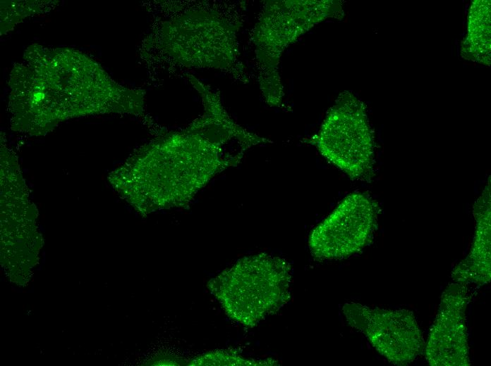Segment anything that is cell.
I'll return each mask as SVG.
<instances>
[{
	"label": "cell",
	"mask_w": 491,
	"mask_h": 366,
	"mask_svg": "<svg viewBox=\"0 0 491 366\" xmlns=\"http://www.w3.org/2000/svg\"><path fill=\"white\" fill-rule=\"evenodd\" d=\"M311 142L353 179L373 175L375 141L364 103L348 92L337 98Z\"/></svg>",
	"instance_id": "cell-2"
},
{
	"label": "cell",
	"mask_w": 491,
	"mask_h": 366,
	"mask_svg": "<svg viewBox=\"0 0 491 366\" xmlns=\"http://www.w3.org/2000/svg\"><path fill=\"white\" fill-rule=\"evenodd\" d=\"M348 324L365 336L373 348L391 363L412 362L425 343L413 312L386 310L348 303L342 308Z\"/></svg>",
	"instance_id": "cell-3"
},
{
	"label": "cell",
	"mask_w": 491,
	"mask_h": 366,
	"mask_svg": "<svg viewBox=\"0 0 491 366\" xmlns=\"http://www.w3.org/2000/svg\"><path fill=\"white\" fill-rule=\"evenodd\" d=\"M291 280V267L286 260L259 254L243 258L222 273L216 290L228 315L250 326L289 301Z\"/></svg>",
	"instance_id": "cell-1"
},
{
	"label": "cell",
	"mask_w": 491,
	"mask_h": 366,
	"mask_svg": "<svg viewBox=\"0 0 491 366\" xmlns=\"http://www.w3.org/2000/svg\"><path fill=\"white\" fill-rule=\"evenodd\" d=\"M490 1H473L468 13L467 33L461 44V56L490 65Z\"/></svg>",
	"instance_id": "cell-7"
},
{
	"label": "cell",
	"mask_w": 491,
	"mask_h": 366,
	"mask_svg": "<svg viewBox=\"0 0 491 366\" xmlns=\"http://www.w3.org/2000/svg\"><path fill=\"white\" fill-rule=\"evenodd\" d=\"M377 206L368 195L353 193L311 232L308 246L318 259L347 258L367 244L375 227Z\"/></svg>",
	"instance_id": "cell-4"
},
{
	"label": "cell",
	"mask_w": 491,
	"mask_h": 366,
	"mask_svg": "<svg viewBox=\"0 0 491 366\" xmlns=\"http://www.w3.org/2000/svg\"><path fill=\"white\" fill-rule=\"evenodd\" d=\"M475 232L468 255L454 269L456 283L484 285L491 279L490 182L473 206Z\"/></svg>",
	"instance_id": "cell-6"
},
{
	"label": "cell",
	"mask_w": 491,
	"mask_h": 366,
	"mask_svg": "<svg viewBox=\"0 0 491 366\" xmlns=\"http://www.w3.org/2000/svg\"><path fill=\"white\" fill-rule=\"evenodd\" d=\"M468 301L469 295L464 284L454 282L443 291L425 349L430 365H470L466 325Z\"/></svg>",
	"instance_id": "cell-5"
}]
</instances>
